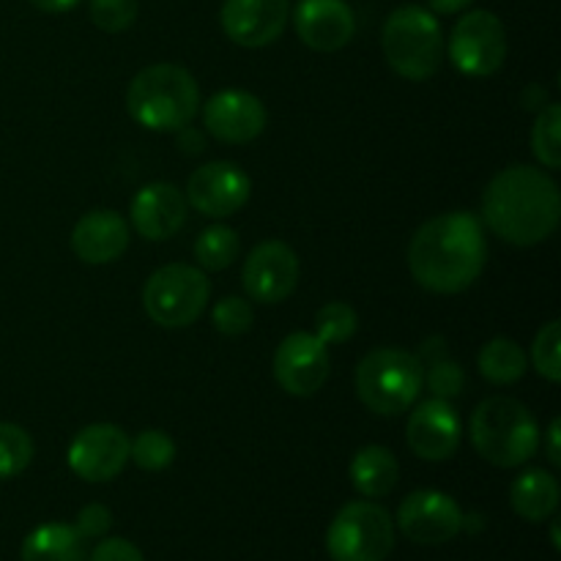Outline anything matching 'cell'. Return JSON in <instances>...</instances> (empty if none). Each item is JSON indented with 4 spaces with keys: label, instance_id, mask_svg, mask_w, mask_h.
<instances>
[{
    "label": "cell",
    "instance_id": "1",
    "mask_svg": "<svg viewBox=\"0 0 561 561\" xmlns=\"http://www.w3.org/2000/svg\"><path fill=\"white\" fill-rule=\"evenodd\" d=\"M488 261V239L480 219L449 211L422 225L409 244V268L433 294H460L480 279Z\"/></svg>",
    "mask_w": 561,
    "mask_h": 561
},
{
    "label": "cell",
    "instance_id": "2",
    "mask_svg": "<svg viewBox=\"0 0 561 561\" xmlns=\"http://www.w3.org/2000/svg\"><path fill=\"white\" fill-rule=\"evenodd\" d=\"M559 217L557 181L529 164L502 170L482 195V219L507 244H540L559 228Z\"/></svg>",
    "mask_w": 561,
    "mask_h": 561
},
{
    "label": "cell",
    "instance_id": "3",
    "mask_svg": "<svg viewBox=\"0 0 561 561\" xmlns=\"http://www.w3.org/2000/svg\"><path fill=\"white\" fill-rule=\"evenodd\" d=\"M126 107L146 129L179 131L201 110V88L184 66L153 64L129 82Z\"/></svg>",
    "mask_w": 561,
    "mask_h": 561
},
{
    "label": "cell",
    "instance_id": "4",
    "mask_svg": "<svg viewBox=\"0 0 561 561\" xmlns=\"http://www.w3.org/2000/svg\"><path fill=\"white\" fill-rule=\"evenodd\" d=\"M471 444L488 463L515 469L535 458L540 447V427L520 400L488 398L471 416Z\"/></svg>",
    "mask_w": 561,
    "mask_h": 561
},
{
    "label": "cell",
    "instance_id": "5",
    "mask_svg": "<svg viewBox=\"0 0 561 561\" xmlns=\"http://www.w3.org/2000/svg\"><path fill=\"white\" fill-rule=\"evenodd\" d=\"M422 387H425V365L409 351H370L356 367V394L373 414H403L416 403Z\"/></svg>",
    "mask_w": 561,
    "mask_h": 561
},
{
    "label": "cell",
    "instance_id": "6",
    "mask_svg": "<svg viewBox=\"0 0 561 561\" xmlns=\"http://www.w3.org/2000/svg\"><path fill=\"white\" fill-rule=\"evenodd\" d=\"M381 47L387 64L400 77L422 82L442 69L444 31L433 11L422 5H400L383 25Z\"/></svg>",
    "mask_w": 561,
    "mask_h": 561
},
{
    "label": "cell",
    "instance_id": "7",
    "mask_svg": "<svg viewBox=\"0 0 561 561\" xmlns=\"http://www.w3.org/2000/svg\"><path fill=\"white\" fill-rule=\"evenodd\" d=\"M211 296L206 274L186 263L157 268L142 288V307L157 327L184 329L203 316Z\"/></svg>",
    "mask_w": 561,
    "mask_h": 561
},
{
    "label": "cell",
    "instance_id": "8",
    "mask_svg": "<svg viewBox=\"0 0 561 561\" xmlns=\"http://www.w3.org/2000/svg\"><path fill=\"white\" fill-rule=\"evenodd\" d=\"M394 548V520L381 504L351 502L334 515L327 531L332 561H387Z\"/></svg>",
    "mask_w": 561,
    "mask_h": 561
},
{
    "label": "cell",
    "instance_id": "9",
    "mask_svg": "<svg viewBox=\"0 0 561 561\" xmlns=\"http://www.w3.org/2000/svg\"><path fill=\"white\" fill-rule=\"evenodd\" d=\"M449 58L463 75L488 77L507 58V31L502 20L485 9L466 11L453 27Z\"/></svg>",
    "mask_w": 561,
    "mask_h": 561
},
{
    "label": "cell",
    "instance_id": "10",
    "mask_svg": "<svg viewBox=\"0 0 561 561\" xmlns=\"http://www.w3.org/2000/svg\"><path fill=\"white\" fill-rule=\"evenodd\" d=\"M329 348L318 334L294 332L274 354V378L294 398H312L329 378Z\"/></svg>",
    "mask_w": 561,
    "mask_h": 561
},
{
    "label": "cell",
    "instance_id": "11",
    "mask_svg": "<svg viewBox=\"0 0 561 561\" xmlns=\"http://www.w3.org/2000/svg\"><path fill=\"white\" fill-rule=\"evenodd\" d=\"M252 192V181L239 164L233 162H206L186 181V203L203 217L225 219L233 217L247 206Z\"/></svg>",
    "mask_w": 561,
    "mask_h": 561
},
{
    "label": "cell",
    "instance_id": "12",
    "mask_svg": "<svg viewBox=\"0 0 561 561\" xmlns=\"http://www.w3.org/2000/svg\"><path fill=\"white\" fill-rule=\"evenodd\" d=\"M398 529L416 546H444L463 531V510L438 491H414L398 510Z\"/></svg>",
    "mask_w": 561,
    "mask_h": 561
},
{
    "label": "cell",
    "instance_id": "13",
    "mask_svg": "<svg viewBox=\"0 0 561 561\" xmlns=\"http://www.w3.org/2000/svg\"><path fill=\"white\" fill-rule=\"evenodd\" d=\"M129 463V436L118 425L82 427L69 447V469L85 482H110Z\"/></svg>",
    "mask_w": 561,
    "mask_h": 561
},
{
    "label": "cell",
    "instance_id": "14",
    "mask_svg": "<svg viewBox=\"0 0 561 561\" xmlns=\"http://www.w3.org/2000/svg\"><path fill=\"white\" fill-rule=\"evenodd\" d=\"M241 283L252 301L279 305L299 285V257L285 241H263L247 257Z\"/></svg>",
    "mask_w": 561,
    "mask_h": 561
},
{
    "label": "cell",
    "instance_id": "15",
    "mask_svg": "<svg viewBox=\"0 0 561 561\" xmlns=\"http://www.w3.org/2000/svg\"><path fill=\"white\" fill-rule=\"evenodd\" d=\"M266 107L247 91H219L203 104V126L228 146H247L266 129Z\"/></svg>",
    "mask_w": 561,
    "mask_h": 561
},
{
    "label": "cell",
    "instance_id": "16",
    "mask_svg": "<svg viewBox=\"0 0 561 561\" xmlns=\"http://www.w3.org/2000/svg\"><path fill=\"white\" fill-rule=\"evenodd\" d=\"M288 0H225L222 22L225 36L247 49H261L277 42L288 25Z\"/></svg>",
    "mask_w": 561,
    "mask_h": 561
},
{
    "label": "cell",
    "instance_id": "17",
    "mask_svg": "<svg viewBox=\"0 0 561 561\" xmlns=\"http://www.w3.org/2000/svg\"><path fill=\"white\" fill-rule=\"evenodd\" d=\"M460 436H463L460 416L455 414L447 400L438 398L416 405L409 416V425H405L409 449L416 458L431 460V463H442V460L453 458L460 447Z\"/></svg>",
    "mask_w": 561,
    "mask_h": 561
},
{
    "label": "cell",
    "instance_id": "18",
    "mask_svg": "<svg viewBox=\"0 0 561 561\" xmlns=\"http://www.w3.org/2000/svg\"><path fill=\"white\" fill-rule=\"evenodd\" d=\"M294 25L310 49L337 53L354 38L356 16L345 0H299L294 11Z\"/></svg>",
    "mask_w": 561,
    "mask_h": 561
},
{
    "label": "cell",
    "instance_id": "19",
    "mask_svg": "<svg viewBox=\"0 0 561 561\" xmlns=\"http://www.w3.org/2000/svg\"><path fill=\"white\" fill-rule=\"evenodd\" d=\"M186 208H190V203H186L184 192L179 186L168 184V181H157V184H148L137 192L135 201H131L129 217L142 239L168 241L184 228Z\"/></svg>",
    "mask_w": 561,
    "mask_h": 561
},
{
    "label": "cell",
    "instance_id": "20",
    "mask_svg": "<svg viewBox=\"0 0 561 561\" xmlns=\"http://www.w3.org/2000/svg\"><path fill=\"white\" fill-rule=\"evenodd\" d=\"M129 247V225L118 211L96 208L85 214L71 230V252L88 266L118 261Z\"/></svg>",
    "mask_w": 561,
    "mask_h": 561
},
{
    "label": "cell",
    "instance_id": "21",
    "mask_svg": "<svg viewBox=\"0 0 561 561\" xmlns=\"http://www.w3.org/2000/svg\"><path fill=\"white\" fill-rule=\"evenodd\" d=\"M510 504L529 524H542L559 507V482L551 471L529 469L510 488Z\"/></svg>",
    "mask_w": 561,
    "mask_h": 561
},
{
    "label": "cell",
    "instance_id": "22",
    "mask_svg": "<svg viewBox=\"0 0 561 561\" xmlns=\"http://www.w3.org/2000/svg\"><path fill=\"white\" fill-rule=\"evenodd\" d=\"M400 477V466L387 447H362L351 460V482L365 499H381L394 491Z\"/></svg>",
    "mask_w": 561,
    "mask_h": 561
},
{
    "label": "cell",
    "instance_id": "23",
    "mask_svg": "<svg viewBox=\"0 0 561 561\" xmlns=\"http://www.w3.org/2000/svg\"><path fill=\"white\" fill-rule=\"evenodd\" d=\"M22 561H85V540L69 524H44L22 542Z\"/></svg>",
    "mask_w": 561,
    "mask_h": 561
},
{
    "label": "cell",
    "instance_id": "24",
    "mask_svg": "<svg viewBox=\"0 0 561 561\" xmlns=\"http://www.w3.org/2000/svg\"><path fill=\"white\" fill-rule=\"evenodd\" d=\"M480 373L485 381L499 383V387H510V383L520 381L526 373V354L518 343L507 337H496L491 343L482 345L480 351Z\"/></svg>",
    "mask_w": 561,
    "mask_h": 561
},
{
    "label": "cell",
    "instance_id": "25",
    "mask_svg": "<svg viewBox=\"0 0 561 561\" xmlns=\"http://www.w3.org/2000/svg\"><path fill=\"white\" fill-rule=\"evenodd\" d=\"M239 257V236L228 225H211L195 241V261L206 272H225Z\"/></svg>",
    "mask_w": 561,
    "mask_h": 561
},
{
    "label": "cell",
    "instance_id": "26",
    "mask_svg": "<svg viewBox=\"0 0 561 561\" xmlns=\"http://www.w3.org/2000/svg\"><path fill=\"white\" fill-rule=\"evenodd\" d=\"M531 153L537 162L548 170L561 168V107L559 104H546L537 113L535 129H531Z\"/></svg>",
    "mask_w": 561,
    "mask_h": 561
},
{
    "label": "cell",
    "instance_id": "27",
    "mask_svg": "<svg viewBox=\"0 0 561 561\" xmlns=\"http://www.w3.org/2000/svg\"><path fill=\"white\" fill-rule=\"evenodd\" d=\"M33 460V438L25 427L0 422V480L22 474Z\"/></svg>",
    "mask_w": 561,
    "mask_h": 561
},
{
    "label": "cell",
    "instance_id": "28",
    "mask_svg": "<svg viewBox=\"0 0 561 561\" xmlns=\"http://www.w3.org/2000/svg\"><path fill=\"white\" fill-rule=\"evenodd\" d=\"M129 460L142 471H164L175 460V444L162 431H142L129 442Z\"/></svg>",
    "mask_w": 561,
    "mask_h": 561
},
{
    "label": "cell",
    "instance_id": "29",
    "mask_svg": "<svg viewBox=\"0 0 561 561\" xmlns=\"http://www.w3.org/2000/svg\"><path fill=\"white\" fill-rule=\"evenodd\" d=\"M356 327H359V316L345 301H329L316 316V334L327 345H337L351 340L356 334Z\"/></svg>",
    "mask_w": 561,
    "mask_h": 561
},
{
    "label": "cell",
    "instance_id": "30",
    "mask_svg": "<svg viewBox=\"0 0 561 561\" xmlns=\"http://www.w3.org/2000/svg\"><path fill=\"white\" fill-rule=\"evenodd\" d=\"M531 365L540 373L542 378H548L551 383H557L561 378V327L559 321L546 323V327L537 332L535 343H531Z\"/></svg>",
    "mask_w": 561,
    "mask_h": 561
},
{
    "label": "cell",
    "instance_id": "31",
    "mask_svg": "<svg viewBox=\"0 0 561 561\" xmlns=\"http://www.w3.org/2000/svg\"><path fill=\"white\" fill-rule=\"evenodd\" d=\"M91 20L104 33H124L135 25L140 3L137 0H91Z\"/></svg>",
    "mask_w": 561,
    "mask_h": 561
},
{
    "label": "cell",
    "instance_id": "32",
    "mask_svg": "<svg viewBox=\"0 0 561 561\" xmlns=\"http://www.w3.org/2000/svg\"><path fill=\"white\" fill-rule=\"evenodd\" d=\"M427 370H425V383L431 387L433 398L438 400H449V398H458L466 387V373L458 362L447 359H433L427 362Z\"/></svg>",
    "mask_w": 561,
    "mask_h": 561
},
{
    "label": "cell",
    "instance_id": "33",
    "mask_svg": "<svg viewBox=\"0 0 561 561\" xmlns=\"http://www.w3.org/2000/svg\"><path fill=\"white\" fill-rule=\"evenodd\" d=\"M214 327L217 332L228 334V337H239V334L250 332L252 329V305L241 296H225L222 301H217L211 312Z\"/></svg>",
    "mask_w": 561,
    "mask_h": 561
},
{
    "label": "cell",
    "instance_id": "34",
    "mask_svg": "<svg viewBox=\"0 0 561 561\" xmlns=\"http://www.w3.org/2000/svg\"><path fill=\"white\" fill-rule=\"evenodd\" d=\"M113 526V513L104 504H88L77 515L75 529L80 531L82 540H93V537H104Z\"/></svg>",
    "mask_w": 561,
    "mask_h": 561
},
{
    "label": "cell",
    "instance_id": "35",
    "mask_svg": "<svg viewBox=\"0 0 561 561\" xmlns=\"http://www.w3.org/2000/svg\"><path fill=\"white\" fill-rule=\"evenodd\" d=\"M91 561H146L142 559L140 548L135 542L124 540V537H110L93 548Z\"/></svg>",
    "mask_w": 561,
    "mask_h": 561
},
{
    "label": "cell",
    "instance_id": "36",
    "mask_svg": "<svg viewBox=\"0 0 561 561\" xmlns=\"http://www.w3.org/2000/svg\"><path fill=\"white\" fill-rule=\"evenodd\" d=\"M179 148L181 153L195 157V153H201L203 148H206V137H203V131H197L195 126H184V129H179Z\"/></svg>",
    "mask_w": 561,
    "mask_h": 561
},
{
    "label": "cell",
    "instance_id": "37",
    "mask_svg": "<svg viewBox=\"0 0 561 561\" xmlns=\"http://www.w3.org/2000/svg\"><path fill=\"white\" fill-rule=\"evenodd\" d=\"M520 102H524L526 110H535V113H540V110L546 107V104H551V102H548L546 88H540V85H529V88H526L524 99H520Z\"/></svg>",
    "mask_w": 561,
    "mask_h": 561
},
{
    "label": "cell",
    "instance_id": "38",
    "mask_svg": "<svg viewBox=\"0 0 561 561\" xmlns=\"http://www.w3.org/2000/svg\"><path fill=\"white\" fill-rule=\"evenodd\" d=\"M548 444H546V453H548V460H551L553 466H561V453H559V436H561V422L559 416L551 422V427H548Z\"/></svg>",
    "mask_w": 561,
    "mask_h": 561
},
{
    "label": "cell",
    "instance_id": "39",
    "mask_svg": "<svg viewBox=\"0 0 561 561\" xmlns=\"http://www.w3.org/2000/svg\"><path fill=\"white\" fill-rule=\"evenodd\" d=\"M431 3V11H436V14H458V11L469 9L474 0H427Z\"/></svg>",
    "mask_w": 561,
    "mask_h": 561
},
{
    "label": "cell",
    "instance_id": "40",
    "mask_svg": "<svg viewBox=\"0 0 561 561\" xmlns=\"http://www.w3.org/2000/svg\"><path fill=\"white\" fill-rule=\"evenodd\" d=\"M38 11H47V14H64V11L75 9L80 0H31Z\"/></svg>",
    "mask_w": 561,
    "mask_h": 561
}]
</instances>
